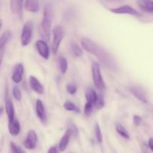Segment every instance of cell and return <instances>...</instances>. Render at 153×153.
I'll list each match as a JSON object with an SVG mask.
<instances>
[{
  "label": "cell",
  "mask_w": 153,
  "mask_h": 153,
  "mask_svg": "<svg viewBox=\"0 0 153 153\" xmlns=\"http://www.w3.org/2000/svg\"><path fill=\"white\" fill-rule=\"evenodd\" d=\"M91 71H92L93 81L96 88L100 91H102L105 88L104 80L102 76L101 70H100V64L96 61H94L91 65Z\"/></svg>",
  "instance_id": "3957f363"
},
{
  "label": "cell",
  "mask_w": 153,
  "mask_h": 153,
  "mask_svg": "<svg viewBox=\"0 0 153 153\" xmlns=\"http://www.w3.org/2000/svg\"><path fill=\"white\" fill-rule=\"evenodd\" d=\"M129 91L131 93V94L134 97H135L137 100H140V102L143 103L148 102L147 96H146V93L141 88H137V87H131L129 88Z\"/></svg>",
  "instance_id": "4fadbf2b"
},
{
  "label": "cell",
  "mask_w": 153,
  "mask_h": 153,
  "mask_svg": "<svg viewBox=\"0 0 153 153\" xmlns=\"http://www.w3.org/2000/svg\"><path fill=\"white\" fill-rule=\"evenodd\" d=\"M115 128H116L117 132L120 135L122 136L123 138L127 139V140H128V139L130 138V136H129V134H128V131H127V130L126 129L125 127L123 126L120 123L115 124Z\"/></svg>",
  "instance_id": "44dd1931"
},
{
  "label": "cell",
  "mask_w": 153,
  "mask_h": 153,
  "mask_svg": "<svg viewBox=\"0 0 153 153\" xmlns=\"http://www.w3.org/2000/svg\"><path fill=\"white\" fill-rule=\"evenodd\" d=\"M24 73V67L22 64H17L13 68L12 74V80L14 83L18 84L22 80V76Z\"/></svg>",
  "instance_id": "7c38bea8"
},
{
  "label": "cell",
  "mask_w": 153,
  "mask_h": 153,
  "mask_svg": "<svg viewBox=\"0 0 153 153\" xmlns=\"http://www.w3.org/2000/svg\"><path fill=\"white\" fill-rule=\"evenodd\" d=\"M68 130L71 134V136H73L74 137H77L79 136V130H78L76 126L71 121L68 125Z\"/></svg>",
  "instance_id": "484cf974"
},
{
  "label": "cell",
  "mask_w": 153,
  "mask_h": 153,
  "mask_svg": "<svg viewBox=\"0 0 153 153\" xmlns=\"http://www.w3.org/2000/svg\"><path fill=\"white\" fill-rule=\"evenodd\" d=\"M107 1H110V2H115V1H120L121 0H105Z\"/></svg>",
  "instance_id": "d590c367"
},
{
  "label": "cell",
  "mask_w": 153,
  "mask_h": 153,
  "mask_svg": "<svg viewBox=\"0 0 153 153\" xmlns=\"http://www.w3.org/2000/svg\"><path fill=\"white\" fill-rule=\"evenodd\" d=\"M82 45L87 52L95 55L97 59L109 70L113 71L117 70V64L113 57L100 45L88 37H83L82 39Z\"/></svg>",
  "instance_id": "6da1fadb"
},
{
  "label": "cell",
  "mask_w": 153,
  "mask_h": 153,
  "mask_svg": "<svg viewBox=\"0 0 153 153\" xmlns=\"http://www.w3.org/2000/svg\"><path fill=\"white\" fill-rule=\"evenodd\" d=\"M71 52L76 57H81L83 55L82 49L79 45L75 43H71Z\"/></svg>",
  "instance_id": "cb8c5ba5"
},
{
  "label": "cell",
  "mask_w": 153,
  "mask_h": 153,
  "mask_svg": "<svg viewBox=\"0 0 153 153\" xmlns=\"http://www.w3.org/2000/svg\"><path fill=\"white\" fill-rule=\"evenodd\" d=\"M12 34L10 31H5L0 37V52L4 51L6 45L11 39Z\"/></svg>",
  "instance_id": "ffe728a7"
},
{
  "label": "cell",
  "mask_w": 153,
  "mask_h": 153,
  "mask_svg": "<svg viewBox=\"0 0 153 153\" xmlns=\"http://www.w3.org/2000/svg\"><path fill=\"white\" fill-rule=\"evenodd\" d=\"M3 111H4V108L2 107H0V115L2 114Z\"/></svg>",
  "instance_id": "8d00e7d4"
},
{
  "label": "cell",
  "mask_w": 153,
  "mask_h": 153,
  "mask_svg": "<svg viewBox=\"0 0 153 153\" xmlns=\"http://www.w3.org/2000/svg\"><path fill=\"white\" fill-rule=\"evenodd\" d=\"M67 91L71 95L76 94L77 92V86L73 83H70L67 85Z\"/></svg>",
  "instance_id": "4dcf8cb0"
},
{
  "label": "cell",
  "mask_w": 153,
  "mask_h": 153,
  "mask_svg": "<svg viewBox=\"0 0 153 153\" xmlns=\"http://www.w3.org/2000/svg\"><path fill=\"white\" fill-rule=\"evenodd\" d=\"M47 153H58V149L56 146H52L49 149Z\"/></svg>",
  "instance_id": "d6a6232c"
},
{
  "label": "cell",
  "mask_w": 153,
  "mask_h": 153,
  "mask_svg": "<svg viewBox=\"0 0 153 153\" xmlns=\"http://www.w3.org/2000/svg\"><path fill=\"white\" fill-rule=\"evenodd\" d=\"M25 7L28 11L31 13H37L40 9L39 0H25Z\"/></svg>",
  "instance_id": "e0dca14e"
},
{
  "label": "cell",
  "mask_w": 153,
  "mask_h": 153,
  "mask_svg": "<svg viewBox=\"0 0 153 153\" xmlns=\"http://www.w3.org/2000/svg\"><path fill=\"white\" fill-rule=\"evenodd\" d=\"M110 11L114 13H117V14H129L135 16H141V14L137 10H135L134 7H132L130 5H128V4L120 6V7L111 8Z\"/></svg>",
  "instance_id": "8992f818"
},
{
  "label": "cell",
  "mask_w": 153,
  "mask_h": 153,
  "mask_svg": "<svg viewBox=\"0 0 153 153\" xmlns=\"http://www.w3.org/2000/svg\"><path fill=\"white\" fill-rule=\"evenodd\" d=\"M29 86L31 88L33 91H34L35 93L38 94H44V88L42 85V84L40 83V81L37 79L34 76H31L29 77Z\"/></svg>",
  "instance_id": "30bf717a"
},
{
  "label": "cell",
  "mask_w": 153,
  "mask_h": 153,
  "mask_svg": "<svg viewBox=\"0 0 153 153\" xmlns=\"http://www.w3.org/2000/svg\"><path fill=\"white\" fill-rule=\"evenodd\" d=\"M5 112L7 114L8 121L11 120L15 117V108L13 106L11 100L8 97V95H6L5 97Z\"/></svg>",
  "instance_id": "9a60e30c"
},
{
  "label": "cell",
  "mask_w": 153,
  "mask_h": 153,
  "mask_svg": "<svg viewBox=\"0 0 153 153\" xmlns=\"http://www.w3.org/2000/svg\"><path fill=\"white\" fill-rule=\"evenodd\" d=\"M36 48L39 55L44 59L48 60L49 58V49L45 40H39L36 42Z\"/></svg>",
  "instance_id": "ba28073f"
},
{
  "label": "cell",
  "mask_w": 153,
  "mask_h": 153,
  "mask_svg": "<svg viewBox=\"0 0 153 153\" xmlns=\"http://www.w3.org/2000/svg\"><path fill=\"white\" fill-rule=\"evenodd\" d=\"M22 3L23 0H10V7L12 13L20 19L22 16Z\"/></svg>",
  "instance_id": "9c48e42d"
},
{
  "label": "cell",
  "mask_w": 153,
  "mask_h": 153,
  "mask_svg": "<svg viewBox=\"0 0 153 153\" xmlns=\"http://www.w3.org/2000/svg\"><path fill=\"white\" fill-rule=\"evenodd\" d=\"M85 98H86L87 102L92 103L94 105L97 99H98V95L92 88H87L86 91H85Z\"/></svg>",
  "instance_id": "d6986e66"
},
{
  "label": "cell",
  "mask_w": 153,
  "mask_h": 153,
  "mask_svg": "<svg viewBox=\"0 0 153 153\" xmlns=\"http://www.w3.org/2000/svg\"><path fill=\"white\" fill-rule=\"evenodd\" d=\"M33 29H34V25L31 21H28L24 24L20 37L21 44L23 46H28L31 43L32 40Z\"/></svg>",
  "instance_id": "5b68a950"
},
{
  "label": "cell",
  "mask_w": 153,
  "mask_h": 153,
  "mask_svg": "<svg viewBox=\"0 0 153 153\" xmlns=\"http://www.w3.org/2000/svg\"><path fill=\"white\" fill-rule=\"evenodd\" d=\"M3 55H4V51H1V52H0V68H1V62H2Z\"/></svg>",
  "instance_id": "e575fe53"
},
{
  "label": "cell",
  "mask_w": 153,
  "mask_h": 153,
  "mask_svg": "<svg viewBox=\"0 0 153 153\" xmlns=\"http://www.w3.org/2000/svg\"><path fill=\"white\" fill-rule=\"evenodd\" d=\"M36 114H37V116L39 120L43 123H46L47 117H46L44 104L40 100H37L36 101Z\"/></svg>",
  "instance_id": "8fae6325"
},
{
  "label": "cell",
  "mask_w": 153,
  "mask_h": 153,
  "mask_svg": "<svg viewBox=\"0 0 153 153\" xmlns=\"http://www.w3.org/2000/svg\"><path fill=\"white\" fill-rule=\"evenodd\" d=\"M10 153H26L20 146H17L16 143L13 142H10Z\"/></svg>",
  "instance_id": "4316f807"
},
{
  "label": "cell",
  "mask_w": 153,
  "mask_h": 153,
  "mask_svg": "<svg viewBox=\"0 0 153 153\" xmlns=\"http://www.w3.org/2000/svg\"><path fill=\"white\" fill-rule=\"evenodd\" d=\"M64 108L68 111H73L75 113H79L80 112L79 108L76 104H74V103L70 101L65 102L64 104Z\"/></svg>",
  "instance_id": "7402d4cb"
},
{
  "label": "cell",
  "mask_w": 153,
  "mask_h": 153,
  "mask_svg": "<svg viewBox=\"0 0 153 153\" xmlns=\"http://www.w3.org/2000/svg\"><path fill=\"white\" fill-rule=\"evenodd\" d=\"M52 34H53V40L52 43V50L54 54H56L59 49L60 44L64 38L65 31L61 25H55L52 29Z\"/></svg>",
  "instance_id": "277c9868"
},
{
  "label": "cell",
  "mask_w": 153,
  "mask_h": 153,
  "mask_svg": "<svg viewBox=\"0 0 153 153\" xmlns=\"http://www.w3.org/2000/svg\"><path fill=\"white\" fill-rule=\"evenodd\" d=\"M148 145H149V149L153 152V138L151 137V138L149 139V141H148Z\"/></svg>",
  "instance_id": "836d02e7"
},
{
  "label": "cell",
  "mask_w": 153,
  "mask_h": 153,
  "mask_svg": "<svg viewBox=\"0 0 153 153\" xmlns=\"http://www.w3.org/2000/svg\"><path fill=\"white\" fill-rule=\"evenodd\" d=\"M13 97L17 101H20L22 100V93L20 89L17 86H14L13 88Z\"/></svg>",
  "instance_id": "f546056e"
},
{
  "label": "cell",
  "mask_w": 153,
  "mask_h": 153,
  "mask_svg": "<svg viewBox=\"0 0 153 153\" xmlns=\"http://www.w3.org/2000/svg\"><path fill=\"white\" fill-rule=\"evenodd\" d=\"M94 131H95V135L97 137V140L99 143H101L102 142V134L101 128L99 124L96 123L95 127H94Z\"/></svg>",
  "instance_id": "d4e9b609"
},
{
  "label": "cell",
  "mask_w": 153,
  "mask_h": 153,
  "mask_svg": "<svg viewBox=\"0 0 153 153\" xmlns=\"http://www.w3.org/2000/svg\"><path fill=\"white\" fill-rule=\"evenodd\" d=\"M137 2L142 10L147 13H153L152 0H137Z\"/></svg>",
  "instance_id": "2e32d148"
},
{
  "label": "cell",
  "mask_w": 153,
  "mask_h": 153,
  "mask_svg": "<svg viewBox=\"0 0 153 153\" xmlns=\"http://www.w3.org/2000/svg\"><path fill=\"white\" fill-rule=\"evenodd\" d=\"M37 134L35 131L31 129L28 131L27 137L24 140L23 145L25 148L28 149H34L37 146Z\"/></svg>",
  "instance_id": "52a82bcc"
},
{
  "label": "cell",
  "mask_w": 153,
  "mask_h": 153,
  "mask_svg": "<svg viewBox=\"0 0 153 153\" xmlns=\"http://www.w3.org/2000/svg\"><path fill=\"white\" fill-rule=\"evenodd\" d=\"M93 109H94V105L92 103L87 102L86 104L85 105V109H84V112H85V116L90 117L92 114Z\"/></svg>",
  "instance_id": "83f0119b"
},
{
  "label": "cell",
  "mask_w": 153,
  "mask_h": 153,
  "mask_svg": "<svg viewBox=\"0 0 153 153\" xmlns=\"http://www.w3.org/2000/svg\"><path fill=\"white\" fill-rule=\"evenodd\" d=\"M59 66L61 73L64 74L67 73V69H68V62L64 57L61 56L59 58Z\"/></svg>",
  "instance_id": "603a6c76"
},
{
  "label": "cell",
  "mask_w": 153,
  "mask_h": 153,
  "mask_svg": "<svg viewBox=\"0 0 153 153\" xmlns=\"http://www.w3.org/2000/svg\"><path fill=\"white\" fill-rule=\"evenodd\" d=\"M70 137H71V134L69 131V130L67 129V131L65 132V134H64L62 137H61V140H60L59 145H58V149H59L61 152H64L66 149H67V146L69 144V142H70Z\"/></svg>",
  "instance_id": "ac0fdd59"
},
{
  "label": "cell",
  "mask_w": 153,
  "mask_h": 153,
  "mask_svg": "<svg viewBox=\"0 0 153 153\" xmlns=\"http://www.w3.org/2000/svg\"><path fill=\"white\" fill-rule=\"evenodd\" d=\"M133 122H134V125L139 126L142 123L141 117L138 116V115H134V116L133 117Z\"/></svg>",
  "instance_id": "1f68e13d"
},
{
  "label": "cell",
  "mask_w": 153,
  "mask_h": 153,
  "mask_svg": "<svg viewBox=\"0 0 153 153\" xmlns=\"http://www.w3.org/2000/svg\"><path fill=\"white\" fill-rule=\"evenodd\" d=\"M52 9L50 4H46L43 10V20L40 24L39 32L40 35L45 41H48L50 39L52 31Z\"/></svg>",
  "instance_id": "7a4b0ae2"
},
{
  "label": "cell",
  "mask_w": 153,
  "mask_h": 153,
  "mask_svg": "<svg viewBox=\"0 0 153 153\" xmlns=\"http://www.w3.org/2000/svg\"><path fill=\"white\" fill-rule=\"evenodd\" d=\"M20 123L16 117L8 121V131L11 135L16 136L20 132Z\"/></svg>",
  "instance_id": "5bb4252c"
},
{
  "label": "cell",
  "mask_w": 153,
  "mask_h": 153,
  "mask_svg": "<svg viewBox=\"0 0 153 153\" xmlns=\"http://www.w3.org/2000/svg\"><path fill=\"white\" fill-rule=\"evenodd\" d=\"M1 26H2V20H1V19H0V29H1Z\"/></svg>",
  "instance_id": "74e56055"
},
{
  "label": "cell",
  "mask_w": 153,
  "mask_h": 153,
  "mask_svg": "<svg viewBox=\"0 0 153 153\" xmlns=\"http://www.w3.org/2000/svg\"><path fill=\"white\" fill-rule=\"evenodd\" d=\"M105 105V100H104V97H103L102 94H100V96H98V99H97V102L94 104V107L97 109H101L102 108L104 107Z\"/></svg>",
  "instance_id": "f1b7e54d"
}]
</instances>
